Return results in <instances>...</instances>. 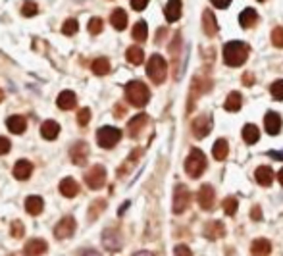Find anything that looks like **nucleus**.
I'll return each mask as SVG.
<instances>
[{
  "label": "nucleus",
  "mask_w": 283,
  "mask_h": 256,
  "mask_svg": "<svg viewBox=\"0 0 283 256\" xmlns=\"http://www.w3.org/2000/svg\"><path fill=\"white\" fill-rule=\"evenodd\" d=\"M249 52H251V48H249L247 42H243V40H231V42H228L224 47V62L231 66V68H239V66H243L247 62Z\"/></svg>",
  "instance_id": "1"
},
{
  "label": "nucleus",
  "mask_w": 283,
  "mask_h": 256,
  "mask_svg": "<svg viewBox=\"0 0 283 256\" xmlns=\"http://www.w3.org/2000/svg\"><path fill=\"white\" fill-rule=\"evenodd\" d=\"M173 252H175V256H193V252H191V248L187 245H177Z\"/></svg>",
  "instance_id": "41"
},
{
  "label": "nucleus",
  "mask_w": 283,
  "mask_h": 256,
  "mask_svg": "<svg viewBox=\"0 0 283 256\" xmlns=\"http://www.w3.org/2000/svg\"><path fill=\"white\" fill-rule=\"evenodd\" d=\"M205 235L208 239H220L226 235V229H224V224L221 222H210V224L205 227Z\"/></svg>",
  "instance_id": "26"
},
{
  "label": "nucleus",
  "mask_w": 283,
  "mask_h": 256,
  "mask_svg": "<svg viewBox=\"0 0 283 256\" xmlns=\"http://www.w3.org/2000/svg\"><path fill=\"white\" fill-rule=\"evenodd\" d=\"M126 98L129 100V104L141 108L149 102L150 91L143 81H129L126 85Z\"/></svg>",
  "instance_id": "2"
},
{
  "label": "nucleus",
  "mask_w": 283,
  "mask_h": 256,
  "mask_svg": "<svg viewBox=\"0 0 283 256\" xmlns=\"http://www.w3.org/2000/svg\"><path fill=\"white\" fill-rule=\"evenodd\" d=\"M10 151V141L6 137H0V156Z\"/></svg>",
  "instance_id": "44"
},
{
  "label": "nucleus",
  "mask_w": 283,
  "mask_h": 256,
  "mask_svg": "<svg viewBox=\"0 0 283 256\" xmlns=\"http://www.w3.org/2000/svg\"><path fill=\"white\" fill-rule=\"evenodd\" d=\"M243 83H245V85H252V83H254V77H252L251 73H245Z\"/></svg>",
  "instance_id": "46"
},
{
  "label": "nucleus",
  "mask_w": 283,
  "mask_h": 256,
  "mask_svg": "<svg viewBox=\"0 0 283 256\" xmlns=\"http://www.w3.org/2000/svg\"><path fill=\"white\" fill-rule=\"evenodd\" d=\"M198 204H200V208L203 210H210L214 206V202H216V193L210 185H203L200 189H198Z\"/></svg>",
  "instance_id": "10"
},
{
  "label": "nucleus",
  "mask_w": 283,
  "mask_h": 256,
  "mask_svg": "<svg viewBox=\"0 0 283 256\" xmlns=\"http://www.w3.org/2000/svg\"><path fill=\"white\" fill-rule=\"evenodd\" d=\"M131 2V8L137 10V12H141V10L147 8V4H149V0H129Z\"/></svg>",
  "instance_id": "42"
},
{
  "label": "nucleus",
  "mask_w": 283,
  "mask_h": 256,
  "mask_svg": "<svg viewBox=\"0 0 283 256\" xmlns=\"http://www.w3.org/2000/svg\"><path fill=\"white\" fill-rule=\"evenodd\" d=\"M89 144L83 143V141H79V143H75L73 146H71V160H73V164H77V166H85L87 158H89Z\"/></svg>",
  "instance_id": "11"
},
{
  "label": "nucleus",
  "mask_w": 283,
  "mask_h": 256,
  "mask_svg": "<svg viewBox=\"0 0 283 256\" xmlns=\"http://www.w3.org/2000/svg\"><path fill=\"white\" fill-rule=\"evenodd\" d=\"M37 12H39V6H37L33 0H27L24 6H22V14H24L25 17H33Z\"/></svg>",
  "instance_id": "36"
},
{
  "label": "nucleus",
  "mask_w": 283,
  "mask_h": 256,
  "mask_svg": "<svg viewBox=\"0 0 283 256\" xmlns=\"http://www.w3.org/2000/svg\"><path fill=\"white\" fill-rule=\"evenodd\" d=\"M131 35H133V39L137 40V42H145L147 37H149V27H147V24H145V22H137L133 27V31H131Z\"/></svg>",
  "instance_id": "32"
},
{
  "label": "nucleus",
  "mask_w": 283,
  "mask_h": 256,
  "mask_svg": "<svg viewBox=\"0 0 283 256\" xmlns=\"http://www.w3.org/2000/svg\"><path fill=\"white\" fill-rule=\"evenodd\" d=\"M228 152H229V144L226 139H218L216 143H214V148H212V154L216 160H226L228 158Z\"/></svg>",
  "instance_id": "29"
},
{
  "label": "nucleus",
  "mask_w": 283,
  "mask_h": 256,
  "mask_svg": "<svg viewBox=\"0 0 283 256\" xmlns=\"http://www.w3.org/2000/svg\"><path fill=\"white\" fill-rule=\"evenodd\" d=\"M216 8H220V10H226L231 4V0H210Z\"/></svg>",
  "instance_id": "45"
},
{
  "label": "nucleus",
  "mask_w": 283,
  "mask_h": 256,
  "mask_svg": "<svg viewBox=\"0 0 283 256\" xmlns=\"http://www.w3.org/2000/svg\"><path fill=\"white\" fill-rule=\"evenodd\" d=\"M256 22H258V14H256V10H252V8L243 10L241 16H239V24H241V27H245V29L256 25Z\"/></svg>",
  "instance_id": "25"
},
{
  "label": "nucleus",
  "mask_w": 283,
  "mask_h": 256,
  "mask_svg": "<svg viewBox=\"0 0 283 256\" xmlns=\"http://www.w3.org/2000/svg\"><path fill=\"white\" fill-rule=\"evenodd\" d=\"M60 193H62L66 199H73L79 193V185L73 177H64L60 181Z\"/></svg>",
  "instance_id": "15"
},
{
  "label": "nucleus",
  "mask_w": 283,
  "mask_h": 256,
  "mask_svg": "<svg viewBox=\"0 0 283 256\" xmlns=\"http://www.w3.org/2000/svg\"><path fill=\"white\" fill-rule=\"evenodd\" d=\"M48 250V245L45 239H31L27 241V245L24 247L25 256H41Z\"/></svg>",
  "instance_id": "12"
},
{
  "label": "nucleus",
  "mask_w": 283,
  "mask_h": 256,
  "mask_svg": "<svg viewBox=\"0 0 283 256\" xmlns=\"http://www.w3.org/2000/svg\"><path fill=\"white\" fill-rule=\"evenodd\" d=\"M33 174V164L29 160H17L16 166H14V177L16 179H27V177Z\"/></svg>",
  "instance_id": "20"
},
{
  "label": "nucleus",
  "mask_w": 283,
  "mask_h": 256,
  "mask_svg": "<svg viewBox=\"0 0 283 256\" xmlns=\"http://www.w3.org/2000/svg\"><path fill=\"white\" fill-rule=\"evenodd\" d=\"M191 204V191L185 185H177L173 191V214H183Z\"/></svg>",
  "instance_id": "6"
},
{
  "label": "nucleus",
  "mask_w": 283,
  "mask_h": 256,
  "mask_svg": "<svg viewBox=\"0 0 283 256\" xmlns=\"http://www.w3.org/2000/svg\"><path fill=\"white\" fill-rule=\"evenodd\" d=\"M258 139H260V131L258 127L254 125V123H247L243 127V141L247 144H254V143H258Z\"/></svg>",
  "instance_id": "28"
},
{
  "label": "nucleus",
  "mask_w": 283,
  "mask_h": 256,
  "mask_svg": "<svg viewBox=\"0 0 283 256\" xmlns=\"http://www.w3.org/2000/svg\"><path fill=\"white\" fill-rule=\"evenodd\" d=\"M252 218H254V220H260V218H262V216H260V208L252 210Z\"/></svg>",
  "instance_id": "48"
},
{
  "label": "nucleus",
  "mask_w": 283,
  "mask_h": 256,
  "mask_svg": "<svg viewBox=\"0 0 283 256\" xmlns=\"http://www.w3.org/2000/svg\"><path fill=\"white\" fill-rule=\"evenodd\" d=\"M75 102H77V96H75L73 91H62L58 95V100H56L58 108H62V110H71L75 106Z\"/></svg>",
  "instance_id": "18"
},
{
  "label": "nucleus",
  "mask_w": 283,
  "mask_h": 256,
  "mask_svg": "<svg viewBox=\"0 0 283 256\" xmlns=\"http://www.w3.org/2000/svg\"><path fill=\"white\" fill-rule=\"evenodd\" d=\"M181 0H170L168 4H166V10H164V16L166 19L170 22V24H173V22H177L181 17Z\"/></svg>",
  "instance_id": "16"
},
{
  "label": "nucleus",
  "mask_w": 283,
  "mask_h": 256,
  "mask_svg": "<svg viewBox=\"0 0 283 256\" xmlns=\"http://www.w3.org/2000/svg\"><path fill=\"white\" fill-rule=\"evenodd\" d=\"M277 179H279V183L283 185V168L279 169V174H277Z\"/></svg>",
  "instance_id": "50"
},
{
  "label": "nucleus",
  "mask_w": 283,
  "mask_h": 256,
  "mask_svg": "<svg viewBox=\"0 0 283 256\" xmlns=\"http://www.w3.org/2000/svg\"><path fill=\"white\" fill-rule=\"evenodd\" d=\"M41 135H43V139H47V141H54L56 137L60 135V125L54 120H47L41 125Z\"/></svg>",
  "instance_id": "17"
},
{
  "label": "nucleus",
  "mask_w": 283,
  "mask_h": 256,
  "mask_svg": "<svg viewBox=\"0 0 283 256\" xmlns=\"http://www.w3.org/2000/svg\"><path fill=\"white\" fill-rule=\"evenodd\" d=\"M6 127H8L12 133L22 135L25 129H27V121H25L22 116H10L8 120H6Z\"/></svg>",
  "instance_id": "22"
},
{
  "label": "nucleus",
  "mask_w": 283,
  "mask_h": 256,
  "mask_svg": "<svg viewBox=\"0 0 283 256\" xmlns=\"http://www.w3.org/2000/svg\"><path fill=\"white\" fill-rule=\"evenodd\" d=\"M103 27H104V22L100 19V17H93V19H89V25H87V29H89L91 35H98V33L103 31Z\"/></svg>",
  "instance_id": "34"
},
{
  "label": "nucleus",
  "mask_w": 283,
  "mask_h": 256,
  "mask_svg": "<svg viewBox=\"0 0 283 256\" xmlns=\"http://www.w3.org/2000/svg\"><path fill=\"white\" fill-rule=\"evenodd\" d=\"M191 129H193V135L197 137V139H203V137H206L212 131V120L208 116H198V118L193 120Z\"/></svg>",
  "instance_id": "8"
},
{
  "label": "nucleus",
  "mask_w": 283,
  "mask_h": 256,
  "mask_svg": "<svg viewBox=\"0 0 283 256\" xmlns=\"http://www.w3.org/2000/svg\"><path fill=\"white\" fill-rule=\"evenodd\" d=\"M81 256H100L98 252H94V250H91V252H83Z\"/></svg>",
  "instance_id": "49"
},
{
  "label": "nucleus",
  "mask_w": 283,
  "mask_h": 256,
  "mask_svg": "<svg viewBox=\"0 0 283 256\" xmlns=\"http://www.w3.org/2000/svg\"><path fill=\"white\" fill-rule=\"evenodd\" d=\"M45 208V202L41 199L39 195H31V197H27L25 200V210L31 214V216H39L41 212Z\"/></svg>",
  "instance_id": "19"
},
{
  "label": "nucleus",
  "mask_w": 283,
  "mask_h": 256,
  "mask_svg": "<svg viewBox=\"0 0 283 256\" xmlns=\"http://www.w3.org/2000/svg\"><path fill=\"white\" fill-rule=\"evenodd\" d=\"M203 31L208 37H214L218 33V22H216L214 12H210V10H205L203 12Z\"/></svg>",
  "instance_id": "14"
},
{
  "label": "nucleus",
  "mask_w": 283,
  "mask_h": 256,
  "mask_svg": "<svg viewBox=\"0 0 283 256\" xmlns=\"http://www.w3.org/2000/svg\"><path fill=\"white\" fill-rule=\"evenodd\" d=\"M254 177H256V181H258L262 187H268V185H272V181H274V172H272L270 166H260V168L256 169Z\"/></svg>",
  "instance_id": "24"
},
{
  "label": "nucleus",
  "mask_w": 283,
  "mask_h": 256,
  "mask_svg": "<svg viewBox=\"0 0 283 256\" xmlns=\"http://www.w3.org/2000/svg\"><path fill=\"white\" fill-rule=\"evenodd\" d=\"M135 256H152V254H150V252H137Z\"/></svg>",
  "instance_id": "51"
},
{
  "label": "nucleus",
  "mask_w": 283,
  "mask_h": 256,
  "mask_svg": "<svg viewBox=\"0 0 283 256\" xmlns=\"http://www.w3.org/2000/svg\"><path fill=\"white\" fill-rule=\"evenodd\" d=\"M241 102H243L241 93L233 91V93H229L228 98H226V110H228V112H237V110H241Z\"/></svg>",
  "instance_id": "31"
},
{
  "label": "nucleus",
  "mask_w": 283,
  "mask_h": 256,
  "mask_svg": "<svg viewBox=\"0 0 283 256\" xmlns=\"http://www.w3.org/2000/svg\"><path fill=\"white\" fill-rule=\"evenodd\" d=\"M264 127H266L268 135H277L281 129V116L275 112H268L264 116Z\"/></svg>",
  "instance_id": "13"
},
{
  "label": "nucleus",
  "mask_w": 283,
  "mask_h": 256,
  "mask_svg": "<svg viewBox=\"0 0 283 256\" xmlns=\"http://www.w3.org/2000/svg\"><path fill=\"white\" fill-rule=\"evenodd\" d=\"M270 93L274 96L275 100H283V79H277L272 83V87H270Z\"/></svg>",
  "instance_id": "35"
},
{
  "label": "nucleus",
  "mask_w": 283,
  "mask_h": 256,
  "mask_svg": "<svg viewBox=\"0 0 283 256\" xmlns=\"http://www.w3.org/2000/svg\"><path fill=\"white\" fill-rule=\"evenodd\" d=\"M272 42L277 48L283 47V27H275L274 31H272Z\"/></svg>",
  "instance_id": "39"
},
{
  "label": "nucleus",
  "mask_w": 283,
  "mask_h": 256,
  "mask_svg": "<svg viewBox=\"0 0 283 256\" xmlns=\"http://www.w3.org/2000/svg\"><path fill=\"white\" fill-rule=\"evenodd\" d=\"M147 73H149V77L152 83H164L166 75H168V64H166V60L160 54H154V56H150L149 64H147Z\"/></svg>",
  "instance_id": "4"
},
{
  "label": "nucleus",
  "mask_w": 283,
  "mask_h": 256,
  "mask_svg": "<svg viewBox=\"0 0 283 256\" xmlns=\"http://www.w3.org/2000/svg\"><path fill=\"white\" fill-rule=\"evenodd\" d=\"M110 24L114 25L118 31H124L127 27V14L122 8H116L110 16Z\"/></svg>",
  "instance_id": "27"
},
{
  "label": "nucleus",
  "mask_w": 283,
  "mask_h": 256,
  "mask_svg": "<svg viewBox=\"0 0 283 256\" xmlns=\"http://www.w3.org/2000/svg\"><path fill=\"white\" fill-rule=\"evenodd\" d=\"M206 169V156L200 148H193L189 152L187 160H185V172L189 177H200Z\"/></svg>",
  "instance_id": "3"
},
{
  "label": "nucleus",
  "mask_w": 283,
  "mask_h": 256,
  "mask_svg": "<svg viewBox=\"0 0 283 256\" xmlns=\"http://www.w3.org/2000/svg\"><path fill=\"white\" fill-rule=\"evenodd\" d=\"M85 183L89 189H93V191H96V189H103L104 183H106V169H104V166H93V168L89 169L85 174Z\"/></svg>",
  "instance_id": "7"
},
{
  "label": "nucleus",
  "mask_w": 283,
  "mask_h": 256,
  "mask_svg": "<svg viewBox=\"0 0 283 256\" xmlns=\"http://www.w3.org/2000/svg\"><path fill=\"white\" fill-rule=\"evenodd\" d=\"M91 68H93V73H96V75L110 73V62H108V58H96Z\"/></svg>",
  "instance_id": "33"
},
{
  "label": "nucleus",
  "mask_w": 283,
  "mask_h": 256,
  "mask_svg": "<svg viewBox=\"0 0 283 256\" xmlns=\"http://www.w3.org/2000/svg\"><path fill=\"white\" fill-rule=\"evenodd\" d=\"M75 233V220L73 218H62L58 225L54 227V237L56 239H68Z\"/></svg>",
  "instance_id": "9"
},
{
  "label": "nucleus",
  "mask_w": 283,
  "mask_h": 256,
  "mask_svg": "<svg viewBox=\"0 0 283 256\" xmlns=\"http://www.w3.org/2000/svg\"><path fill=\"white\" fill-rule=\"evenodd\" d=\"M122 139V131L118 127L112 125H104L96 131V143L100 144L103 148H114Z\"/></svg>",
  "instance_id": "5"
},
{
  "label": "nucleus",
  "mask_w": 283,
  "mask_h": 256,
  "mask_svg": "<svg viewBox=\"0 0 283 256\" xmlns=\"http://www.w3.org/2000/svg\"><path fill=\"white\" fill-rule=\"evenodd\" d=\"M4 100V93H2V89H0V102Z\"/></svg>",
  "instance_id": "52"
},
{
  "label": "nucleus",
  "mask_w": 283,
  "mask_h": 256,
  "mask_svg": "<svg viewBox=\"0 0 283 256\" xmlns=\"http://www.w3.org/2000/svg\"><path fill=\"white\" fill-rule=\"evenodd\" d=\"M258 2H264V0H258Z\"/></svg>",
  "instance_id": "53"
},
{
  "label": "nucleus",
  "mask_w": 283,
  "mask_h": 256,
  "mask_svg": "<svg viewBox=\"0 0 283 256\" xmlns=\"http://www.w3.org/2000/svg\"><path fill=\"white\" fill-rule=\"evenodd\" d=\"M62 33L64 35H68V37L75 35V33H77V22H75V19H66L62 25Z\"/></svg>",
  "instance_id": "37"
},
{
  "label": "nucleus",
  "mask_w": 283,
  "mask_h": 256,
  "mask_svg": "<svg viewBox=\"0 0 283 256\" xmlns=\"http://www.w3.org/2000/svg\"><path fill=\"white\" fill-rule=\"evenodd\" d=\"M224 210H226L228 216H233L237 212V200L233 197H228V199L224 200Z\"/></svg>",
  "instance_id": "38"
},
{
  "label": "nucleus",
  "mask_w": 283,
  "mask_h": 256,
  "mask_svg": "<svg viewBox=\"0 0 283 256\" xmlns=\"http://www.w3.org/2000/svg\"><path fill=\"white\" fill-rule=\"evenodd\" d=\"M272 252V243L268 239H256L251 247L252 256H268Z\"/></svg>",
  "instance_id": "23"
},
{
  "label": "nucleus",
  "mask_w": 283,
  "mask_h": 256,
  "mask_svg": "<svg viewBox=\"0 0 283 256\" xmlns=\"http://www.w3.org/2000/svg\"><path fill=\"white\" fill-rule=\"evenodd\" d=\"M12 235H14V237H22V235H24L22 222H14V224H12Z\"/></svg>",
  "instance_id": "43"
},
{
  "label": "nucleus",
  "mask_w": 283,
  "mask_h": 256,
  "mask_svg": "<svg viewBox=\"0 0 283 256\" xmlns=\"http://www.w3.org/2000/svg\"><path fill=\"white\" fill-rule=\"evenodd\" d=\"M270 156H272V158H275V160H283V151L281 152L272 151V152H270Z\"/></svg>",
  "instance_id": "47"
},
{
  "label": "nucleus",
  "mask_w": 283,
  "mask_h": 256,
  "mask_svg": "<svg viewBox=\"0 0 283 256\" xmlns=\"http://www.w3.org/2000/svg\"><path fill=\"white\" fill-rule=\"evenodd\" d=\"M89 120H91V110H89V108H81L77 112V123L85 127L87 123H89Z\"/></svg>",
  "instance_id": "40"
},
{
  "label": "nucleus",
  "mask_w": 283,
  "mask_h": 256,
  "mask_svg": "<svg viewBox=\"0 0 283 256\" xmlns=\"http://www.w3.org/2000/svg\"><path fill=\"white\" fill-rule=\"evenodd\" d=\"M147 120H149V118H147L145 114H139V116H135L133 120L127 123V131H129V135L133 137V139H135V137H139V133L143 131V127L147 125Z\"/></svg>",
  "instance_id": "21"
},
{
  "label": "nucleus",
  "mask_w": 283,
  "mask_h": 256,
  "mask_svg": "<svg viewBox=\"0 0 283 256\" xmlns=\"http://www.w3.org/2000/svg\"><path fill=\"white\" fill-rule=\"evenodd\" d=\"M126 58H127V62H129V64L141 66L143 60H145V52H143L141 47H129L127 48V52H126Z\"/></svg>",
  "instance_id": "30"
}]
</instances>
